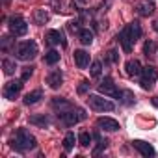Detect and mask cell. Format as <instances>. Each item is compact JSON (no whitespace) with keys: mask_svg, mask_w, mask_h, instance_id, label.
<instances>
[{"mask_svg":"<svg viewBox=\"0 0 158 158\" xmlns=\"http://www.w3.org/2000/svg\"><path fill=\"white\" fill-rule=\"evenodd\" d=\"M11 147L17 151V152H26V151H30V149H35V145H37V141H35V138L26 130V128H19L17 132H15V136L11 138Z\"/></svg>","mask_w":158,"mask_h":158,"instance_id":"cell-1","label":"cell"},{"mask_svg":"<svg viewBox=\"0 0 158 158\" xmlns=\"http://www.w3.org/2000/svg\"><path fill=\"white\" fill-rule=\"evenodd\" d=\"M15 56H17V60H23V61H30L32 58H35L37 56V43L35 41H32V39H28V41H23V43H19L17 47H15Z\"/></svg>","mask_w":158,"mask_h":158,"instance_id":"cell-2","label":"cell"},{"mask_svg":"<svg viewBox=\"0 0 158 158\" xmlns=\"http://www.w3.org/2000/svg\"><path fill=\"white\" fill-rule=\"evenodd\" d=\"M58 115H60L61 125H65V127H74V125H78L80 121L86 119V112H84L82 108H71V110L61 112V114H58Z\"/></svg>","mask_w":158,"mask_h":158,"instance_id":"cell-3","label":"cell"},{"mask_svg":"<svg viewBox=\"0 0 158 158\" xmlns=\"http://www.w3.org/2000/svg\"><path fill=\"white\" fill-rule=\"evenodd\" d=\"M139 76H141V80H139L141 88L143 89H152L154 82L158 80V71H156L154 65H147V67L141 69V74Z\"/></svg>","mask_w":158,"mask_h":158,"instance_id":"cell-4","label":"cell"},{"mask_svg":"<svg viewBox=\"0 0 158 158\" xmlns=\"http://www.w3.org/2000/svg\"><path fill=\"white\" fill-rule=\"evenodd\" d=\"M88 102H89V106H91L93 110H97V112H112V110L115 108V104H114L112 101L102 99V97H99V95H89V97H88Z\"/></svg>","mask_w":158,"mask_h":158,"instance_id":"cell-5","label":"cell"},{"mask_svg":"<svg viewBox=\"0 0 158 158\" xmlns=\"http://www.w3.org/2000/svg\"><path fill=\"white\" fill-rule=\"evenodd\" d=\"M8 26H10V32H11L15 37H21V35H24V34L28 32V24H26V21H24L21 15L11 17Z\"/></svg>","mask_w":158,"mask_h":158,"instance_id":"cell-6","label":"cell"},{"mask_svg":"<svg viewBox=\"0 0 158 158\" xmlns=\"http://www.w3.org/2000/svg\"><path fill=\"white\" fill-rule=\"evenodd\" d=\"M99 91L108 95V97H114V99H121V91L117 89V86L112 82V78H104V80L99 84Z\"/></svg>","mask_w":158,"mask_h":158,"instance_id":"cell-7","label":"cell"},{"mask_svg":"<svg viewBox=\"0 0 158 158\" xmlns=\"http://www.w3.org/2000/svg\"><path fill=\"white\" fill-rule=\"evenodd\" d=\"M23 82L24 80H11V82H8L6 86H4V97L8 99V101H15V97L21 93V89H23Z\"/></svg>","mask_w":158,"mask_h":158,"instance_id":"cell-8","label":"cell"},{"mask_svg":"<svg viewBox=\"0 0 158 158\" xmlns=\"http://www.w3.org/2000/svg\"><path fill=\"white\" fill-rule=\"evenodd\" d=\"M132 147H134L139 154H143V156H154V147H152L151 143L143 141V139H134V141H132Z\"/></svg>","mask_w":158,"mask_h":158,"instance_id":"cell-9","label":"cell"},{"mask_svg":"<svg viewBox=\"0 0 158 158\" xmlns=\"http://www.w3.org/2000/svg\"><path fill=\"white\" fill-rule=\"evenodd\" d=\"M125 34L128 35V39H130L132 43H136V41L141 37V26H139V23H138V21H132L130 24H127Z\"/></svg>","mask_w":158,"mask_h":158,"instance_id":"cell-10","label":"cell"},{"mask_svg":"<svg viewBox=\"0 0 158 158\" xmlns=\"http://www.w3.org/2000/svg\"><path fill=\"white\" fill-rule=\"evenodd\" d=\"M97 125H99L102 130H108V132H115V130L121 128V127H119V121H115V119H112V117H99V119H97Z\"/></svg>","mask_w":158,"mask_h":158,"instance_id":"cell-11","label":"cell"},{"mask_svg":"<svg viewBox=\"0 0 158 158\" xmlns=\"http://www.w3.org/2000/svg\"><path fill=\"white\" fill-rule=\"evenodd\" d=\"M47 84H48L52 89H58V88L63 84V74H61V71H52V73H48Z\"/></svg>","mask_w":158,"mask_h":158,"instance_id":"cell-12","label":"cell"},{"mask_svg":"<svg viewBox=\"0 0 158 158\" xmlns=\"http://www.w3.org/2000/svg\"><path fill=\"white\" fill-rule=\"evenodd\" d=\"M45 39H47V43H48V45H58V43H61L63 47L67 45V43H65V39H63V34H61L60 30H48V32H47V35H45Z\"/></svg>","mask_w":158,"mask_h":158,"instance_id":"cell-13","label":"cell"},{"mask_svg":"<svg viewBox=\"0 0 158 158\" xmlns=\"http://www.w3.org/2000/svg\"><path fill=\"white\" fill-rule=\"evenodd\" d=\"M136 10H138V13L141 17H151L154 13V4L151 2V0H143V2H139L136 6Z\"/></svg>","mask_w":158,"mask_h":158,"instance_id":"cell-14","label":"cell"},{"mask_svg":"<svg viewBox=\"0 0 158 158\" xmlns=\"http://www.w3.org/2000/svg\"><path fill=\"white\" fill-rule=\"evenodd\" d=\"M125 69H127V74L128 76H139L141 74V63L138 61V60H128L127 63H125Z\"/></svg>","mask_w":158,"mask_h":158,"instance_id":"cell-15","label":"cell"},{"mask_svg":"<svg viewBox=\"0 0 158 158\" xmlns=\"http://www.w3.org/2000/svg\"><path fill=\"white\" fill-rule=\"evenodd\" d=\"M52 108H54V110H60V114H61V112H67V110H71V108H74V106L71 104V101H67V99H63V97H54V99H52Z\"/></svg>","mask_w":158,"mask_h":158,"instance_id":"cell-16","label":"cell"},{"mask_svg":"<svg viewBox=\"0 0 158 158\" xmlns=\"http://www.w3.org/2000/svg\"><path fill=\"white\" fill-rule=\"evenodd\" d=\"M74 61L80 69H86L89 65V54L86 50H74Z\"/></svg>","mask_w":158,"mask_h":158,"instance_id":"cell-17","label":"cell"},{"mask_svg":"<svg viewBox=\"0 0 158 158\" xmlns=\"http://www.w3.org/2000/svg\"><path fill=\"white\" fill-rule=\"evenodd\" d=\"M41 99H43V91H41V89H34V91H30V93H26V95H24L23 102H24L26 106H30V104L39 102Z\"/></svg>","mask_w":158,"mask_h":158,"instance_id":"cell-18","label":"cell"},{"mask_svg":"<svg viewBox=\"0 0 158 158\" xmlns=\"http://www.w3.org/2000/svg\"><path fill=\"white\" fill-rule=\"evenodd\" d=\"M30 123H32V125H37V127H41V128H45V127L50 125V119H48V115L41 114V115H32V117H30Z\"/></svg>","mask_w":158,"mask_h":158,"instance_id":"cell-19","label":"cell"},{"mask_svg":"<svg viewBox=\"0 0 158 158\" xmlns=\"http://www.w3.org/2000/svg\"><path fill=\"white\" fill-rule=\"evenodd\" d=\"M117 41L121 43V47H123V50H125V52H130V50H132V47H134V43L128 39V35L125 34V30L117 35Z\"/></svg>","mask_w":158,"mask_h":158,"instance_id":"cell-20","label":"cell"},{"mask_svg":"<svg viewBox=\"0 0 158 158\" xmlns=\"http://www.w3.org/2000/svg\"><path fill=\"white\" fill-rule=\"evenodd\" d=\"M2 67H4V73H6L8 76L17 71V63H15V60H11V58H4V60H2Z\"/></svg>","mask_w":158,"mask_h":158,"instance_id":"cell-21","label":"cell"},{"mask_svg":"<svg viewBox=\"0 0 158 158\" xmlns=\"http://www.w3.org/2000/svg\"><path fill=\"white\" fill-rule=\"evenodd\" d=\"M78 37H80V41L84 45H91L93 43V32L89 28H82L80 32H78Z\"/></svg>","mask_w":158,"mask_h":158,"instance_id":"cell-22","label":"cell"},{"mask_svg":"<svg viewBox=\"0 0 158 158\" xmlns=\"http://www.w3.org/2000/svg\"><path fill=\"white\" fill-rule=\"evenodd\" d=\"M58 61H60V52H58V50H48V52L45 54V63L54 65V63H58Z\"/></svg>","mask_w":158,"mask_h":158,"instance_id":"cell-23","label":"cell"},{"mask_svg":"<svg viewBox=\"0 0 158 158\" xmlns=\"http://www.w3.org/2000/svg\"><path fill=\"white\" fill-rule=\"evenodd\" d=\"M74 143H76L74 134H73V132H67L65 138H63V149H65V151H71V149L74 147Z\"/></svg>","mask_w":158,"mask_h":158,"instance_id":"cell-24","label":"cell"},{"mask_svg":"<svg viewBox=\"0 0 158 158\" xmlns=\"http://www.w3.org/2000/svg\"><path fill=\"white\" fill-rule=\"evenodd\" d=\"M34 19H35V23H37V24H45V23L48 21V13H47L45 10H35Z\"/></svg>","mask_w":158,"mask_h":158,"instance_id":"cell-25","label":"cell"},{"mask_svg":"<svg viewBox=\"0 0 158 158\" xmlns=\"http://www.w3.org/2000/svg\"><path fill=\"white\" fill-rule=\"evenodd\" d=\"M91 139H93V136L89 132H80V134H78V143H80L82 147H89Z\"/></svg>","mask_w":158,"mask_h":158,"instance_id":"cell-26","label":"cell"},{"mask_svg":"<svg viewBox=\"0 0 158 158\" xmlns=\"http://www.w3.org/2000/svg\"><path fill=\"white\" fill-rule=\"evenodd\" d=\"M154 50H156V43H154V41H145V45H143V54L149 58V56L154 54Z\"/></svg>","mask_w":158,"mask_h":158,"instance_id":"cell-27","label":"cell"},{"mask_svg":"<svg viewBox=\"0 0 158 158\" xmlns=\"http://www.w3.org/2000/svg\"><path fill=\"white\" fill-rule=\"evenodd\" d=\"M101 71H102V63L101 61H93L91 63V67H89V73H91V76H101Z\"/></svg>","mask_w":158,"mask_h":158,"instance_id":"cell-28","label":"cell"},{"mask_svg":"<svg viewBox=\"0 0 158 158\" xmlns=\"http://www.w3.org/2000/svg\"><path fill=\"white\" fill-rule=\"evenodd\" d=\"M32 74H34V67H32V65H26V67H23V74H21V80H24V82H26L28 78L32 76Z\"/></svg>","mask_w":158,"mask_h":158,"instance_id":"cell-29","label":"cell"},{"mask_svg":"<svg viewBox=\"0 0 158 158\" xmlns=\"http://www.w3.org/2000/svg\"><path fill=\"white\" fill-rule=\"evenodd\" d=\"M11 43H13V39L8 37V35H4V37H2V50H4V52H10V50H11Z\"/></svg>","mask_w":158,"mask_h":158,"instance_id":"cell-30","label":"cell"},{"mask_svg":"<svg viewBox=\"0 0 158 158\" xmlns=\"http://www.w3.org/2000/svg\"><path fill=\"white\" fill-rule=\"evenodd\" d=\"M121 97H125V102H127V104H132V102L136 101V97H134L132 91H121Z\"/></svg>","mask_w":158,"mask_h":158,"instance_id":"cell-31","label":"cell"},{"mask_svg":"<svg viewBox=\"0 0 158 158\" xmlns=\"http://www.w3.org/2000/svg\"><path fill=\"white\" fill-rule=\"evenodd\" d=\"M106 143H108L106 139H101V138H99V145H97V147L93 149V154H99V152H101L102 149H106Z\"/></svg>","mask_w":158,"mask_h":158,"instance_id":"cell-32","label":"cell"},{"mask_svg":"<svg viewBox=\"0 0 158 158\" xmlns=\"http://www.w3.org/2000/svg\"><path fill=\"white\" fill-rule=\"evenodd\" d=\"M108 60H110L112 63H117V61H119V54H117V50H110V52H108Z\"/></svg>","mask_w":158,"mask_h":158,"instance_id":"cell-33","label":"cell"},{"mask_svg":"<svg viewBox=\"0 0 158 158\" xmlns=\"http://www.w3.org/2000/svg\"><path fill=\"white\" fill-rule=\"evenodd\" d=\"M88 88H89V82H88V80H82V82H80V86H78V93H80V95H82V93H86V91H88Z\"/></svg>","mask_w":158,"mask_h":158,"instance_id":"cell-34","label":"cell"},{"mask_svg":"<svg viewBox=\"0 0 158 158\" xmlns=\"http://www.w3.org/2000/svg\"><path fill=\"white\" fill-rule=\"evenodd\" d=\"M69 30H71V32H80V30H82V28H80V23H78V21L69 23Z\"/></svg>","mask_w":158,"mask_h":158,"instance_id":"cell-35","label":"cell"},{"mask_svg":"<svg viewBox=\"0 0 158 158\" xmlns=\"http://www.w3.org/2000/svg\"><path fill=\"white\" fill-rule=\"evenodd\" d=\"M152 28H154V32H158V19H156L154 23H152Z\"/></svg>","mask_w":158,"mask_h":158,"instance_id":"cell-36","label":"cell"},{"mask_svg":"<svg viewBox=\"0 0 158 158\" xmlns=\"http://www.w3.org/2000/svg\"><path fill=\"white\" fill-rule=\"evenodd\" d=\"M152 104H154V106L158 108V97H152Z\"/></svg>","mask_w":158,"mask_h":158,"instance_id":"cell-37","label":"cell"},{"mask_svg":"<svg viewBox=\"0 0 158 158\" xmlns=\"http://www.w3.org/2000/svg\"><path fill=\"white\" fill-rule=\"evenodd\" d=\"M4 2H6V4H8V2H10V0H4Z\"/></svg>","mask_w":158,"mask_h":158,"instance_id":"cell-38","label":"cell"},{"mask_svg":"<svg viewBox=\"0 0 158 158\" xmlns=\"http://www.w3.org/2000/svg\"><path fill=\"white\" fill-rule=\"evenodd\" d=\"M84 2H86V0H84Z\"/></svg>","mask_w":158,"mask_h":158,"instance_id":"cell-39","label":"cell"}]
</instances>
